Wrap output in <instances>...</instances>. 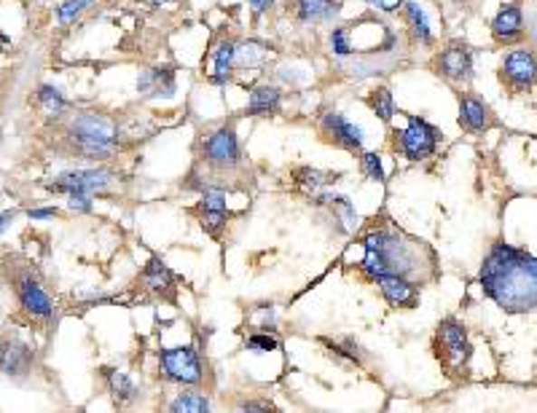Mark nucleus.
Listing matches in <instances>:
<instances>
[{
  "mask_svg": "<svg viewBox=\"0 0 537 413\" xmlns=\"http://www.w3.org/2000/svg\"><path fill=\"white\" fill-rule=\"evenodd\" d=\"M481 290L508 314L537 312V258L505 239L494 242L481 266Z\"/></svg>",
  "mask_w": 537,
  "mask_h": 413,
  "instance_id": "obj_1",
  "label": "nucleus"
},
{
  "mask_svg": "<svg viewBox=\"0 0 537 413\" xmlns=\"http://www.w3.org/2000/svg\"><path fill=\"white\" fill-rule=\"evenodd\" d=\"M366 277L377 279L382 274H400L406 279H419L427 271V252L419 242L403 237L400 231L379 229L363 239Z\"/></svg>",
  "mask_w": 537,
  "mask_h": 413,
  "instance_id": "obj_2",
  "label": "nucleus"
},
{
  "mask_svg": "<svg viewBox=\"0 0 537 413\" xmlns=\"http://www.w3.org/2000/svg\"><path fill=\"white\" fill-rule=\"evenodd\" d=\"M73 151L86 159H110L119 148V127L110 116L97 110L76 113L65 129Z\"/></svg>",
  "mask_w": 537,
  "mask_h": 413,
  "instance_id": "obj_3",
  "label": "nucleus"
},
{
  "mask_svg": "<svg viewBox=\"0 0 537 413\" xmlns=\"http://www.w3.org/2000/svg\"><path fill=\"white\" fill-rule=\"evenodd\" d=\"M398 137H400L398 148L408 162H425L436 154L438 140H441V129L433 127L430 121H425L422 116H408V124Z\"/></svg>",
  "mask_w": 537,
  "mask_h": 413,
  "instance_id": "obj_4",
  "label": "nucleus"
},
{
  "mask_svg": "<svg viewBox=\"0 0 537 413\" xmlns=\"http://www.w3.org/2000/svg\"><path fill=\"white\" fill-rule=\"evenodd\" d=\"M113 180V172L105 166H89V169H68L60 172L54 177V183H49V191L54 193H65L68 196H94L100 191H105Z\"/></svg>",
  "mask_w": 537,
  "mask_h": 413,
  "instance_id": "obj_5",
  "label": "nucleus"
},
{
  "mask_svg": "<svg viewBox=\"0 0 537 413\" xmlns=\"http://www.w3.org/2000/svg\"><path fill=\"white\" fill-rule=\"evenodd\" d=\"M500 83L513 94H527L537 83V54L527 46L508 52L500 62Z\"/></svg>",
  "mask_w": 537,
  "mask_h": 413,
  "instance_id": "obj_6",
  "label": "nucleus"
},
{
  "mask_svg": "<svg viewBox=\"0 0 537 413\" xmlns=\"http://www.w3.org/2000/svg\"><path fill=\"white\" fill-rule=\"evenodd\" d=\"M158 368H161L164 379L172 381V384L194 387V384L202 381V365H199V357H197L194 346L161 349L158 352Z\"/></svg>",
  "mask_w": 537,
  "mask_h": 413,
  "instance_id": "obj_7",
  "label": "nucleus"
},
{
  "mask_svg": "<svg viewBox=\"0 0 537 413\" xmlns=\"http://www.w3.org/2000/svg\"><path fill=\"white\" fill-rule=\"evenodd\" d=\"M438 354L457 373L467 368V362L473 357V346L467 341V331L455 317H449V320H444L438 325Z\"/></svg>",
  "mask_w": 537,
  "mask_h": 413,
  "instance_id": "obj_8",
  "label": "nucleus"
},
{
  "mask_svg": "<svg viewBox=\"0 0 537 413\" xmlns=\"http://www.w3.org/2000/svg\"><path fill=\"white\" fill-rule=\"evenodd\" d=\"M320 132L328 143H333L336 148H344V151H363V127H358L355 121H350L344 113L339 110H325L322 118H320Z\"/></svg>",
  "mask_w": 537,
  "mask_h": 413,
  "instance_id": "obj_9",
  "label": "nucleus"
},
{
  "mask_svg": "<svg viewBox=\"0 0 537 413\" xmlns=\"http://www.w3.org/2000/svg\"><path fill=\"white\" fill-rule=\"evenodd\" d=\"M202 148H205V162L210 166H216V169H221V172L224 169H234V166L239 164V140H236V132H234L231 124H224V127L213 129L205 137Z\"/></svg>",
  "mask_w": 537,
  "mask_h": 413,
  "instance_id": "obj_10",
  "label": "nucleus"
},
{
  "mask_svg": "<svg viewBox=\"0 0 537 413\" xmlns=\"http://www.w3.org/2000/svg\"><path fill=\"white\" fill-rule=\"evenodd\" d=\"M16 298H19V306L35 317V320H52L54 317V304L49 298V293L43 290V285L38 282V277L33 271H24L16 277Z\"/></svg>",
  "mask_w": 537,
  "mask_h": 413,
  "instance_id": "obj_11",
  "label": "nucleus"
},
{
  "mask_svg": "<svg viewBox=\"0 0 537 413\" xmlns=\"http://www.w3.org/2000/svg\"><path fill=\"white\" fill-rule=\"evenodd\" d=\"M436 73L449 83L473 81V49L462 41H452L436 60Z\"/></svg>",
  "mask_w": 537,
  "mask_h": 413,
  "instance_id": "obj_12",
  "label": "nucleus"
},
{
  "mask_svg": "<svg viewBox=\"0 0 537 413\" xmlns=\"http://www.w3.org/2000/svg\"><path fill=\"white\" fill-rule=\"evenodd\" d=\"M33 362H35V354H33V349L24 341L5 338L0 343V376L14 379V381H22V379L30 376Z\"/></svg>",
  "mask_w": 537,
  "mask_h": 413,
  "instance_id": "obj_13",
  "label": "nucleus"
},
{
  "mask_svg": "<svg viewBox=\"0 0 537 413\" xmlns=\"http://www.w3.org/2000/svg\"><path fill=\"white\" fill-rule=\"evenodd\" d=\"M492 38L500 46H513L524 38V8L519 0L505 3L492 19Z\"/></svg>",
  "mask_w": 537,
  "mask_h": 413,
  "instance_id": "obj_14",
  "label": "nucleus"
},
{
  "mask_svg": "<svg viewBox=\"0 0 537 413\" xmlns=\"http://www.w3.org/2000/svg\"><path fill=\"white\" fill-rule=\"evenodd\" d=\"M403 14V22H406V33L411 38L414 46H433L436 43V30H433V22H430V14L425 8L422 0H406V5L400 8Z\"/></svg>",
  "mask_w": 537,
  "mask_h": 413,
  "instance_id": "obj_15",
  "label": "nucleus"
},
{
  "mask_svg": "<svg viewBox=\"0 0 537 413\" xmlns=\"http://www.w3.org/2000/svg\"><path fill=\"white\" fill-rule=\"evenodd\" d=\"M460 127L470 135H484L492 127H497V118L484 99L465 91V94H460Z\"/></svg>",
  "mask_w": 537,
  "mask_h": 413,
  "instance_id": "obj_16",
  "label": "nucleus"
},
{
  "mask_svg": "<svg viewBox=\"0 0 537 413\" xmlns=\"http://www.w3.org/2000/svg\"><path fill=\"white\" fill-rule=\"evenodd\" d=\"M177 91V81H175V70L172 68H146L138 76V94L146 99H169Z\"/></svg>",
  "mask_w": 537,
  "mask_h": 413,
  "instance_id": "obj_17",
  "label": "nucleus"
},
{
  "mask_svg": "<svg viewBox=\"0 0 537 413\" xmlns=\"http://www.w3.org/2000/svg\"><path fill=\"white\" fill-rule=\"evenodd\" d=\"M291 8H293L296 22L307 27H320V24H331L339 19L341 0H293Z\"/></svg>",
  "mask_w": 537,
  "mask_h": 413,
  "instance_id": "obj_18",
  "label": "nucleus"
},
{
  "mask_svg": "<svg viewBox=\"0 0 537 413\" xmlns=\"http://www.w3.org/2000/svg\"><path fill=\"white\" fill-rule=\"evenodd\" d=\"M236 41L231 38H221L213 52H210V76L207 81L213 86H229L234 81V70H236Z\"/></svg>",
  "mask_w": 537,
  "mask_h": 413,
  "instance_id": "obj_19",
  "label": "nucleus"
},
{
  "mask_svg": "<svg viewBox=\"0 0 537 413\" xmlns=\"http://www.w3.org/2000/svg\"><path fill=\"white\" fill-rule=\"evenodd\" d=\"M283 110V89L274 83H258L250 89L247 105H245V116L250 118H261V116H274Z\"/></svg>",
  "mask_w": 537,
  "mask_h": 413,
  "instance_id": "obj_20",
  "label": "nucleus"
},
{
  "mask_svg": "<svg viewBox=\"0 0 537 413\" xmlns=\"http://www.w3.org/2000/svg\"><path fill=\"white\" fill-rule=\"evenodd\" d=\"M226 218H229L226 193L221 188H205L202 191V229H207L210 234H218L226 226Z\"/></svg>",
  "mask_w": 537,
  "mask_h": 413,
  "instance_id": "obj_21",
  "label": "nucleus"
},
{
  "mask_svg": "<svg viewBox=\"0 0 537 413\" xmlns=\"http://www.w3.org/2000/svg\"><path fill=\"white\" fill-rule=\"evenodd\" d=\"M374 282L379 285L387 304H392V306H414L417 304V287L411 279H406L400 274H382Z\"/></svg>",
  "mask_w": 537,
  "mask_h": 413,
  "instance_id": "obj_22",
  "label": "nucleus"
},
{
  "mask_svg": "<svg viewBox=\"0 0 537 413\" xmlns=\"http://www.w3.org/2000/svg\"><path fill=\"white\" fill-rule=\"evenodd\" d=\"M269 60V46L255 41V38H247V41H236V70H258L264 68Z\"/></svg>",
  "mask_w": 537,
  "mask_h": 413,
  "instance_id": "obj_23",
  "label": "nucleus"
},
{
  "mask_svg": "<svg viewBox=\"0 0 537 413\" xmlns=\"http://www.w3.org/2000/svg\"><path fill=\"white\" fill-rule=\"evenodd\" d=\"M143 285L156 293V296H169L172 293V287H175V277H172V271H169V266L161 260V258H151L149 260V266L143 268Z\"/></svg>",
  "mask_w": 537,
  "mask_h": 413,
  "instance_id": "obj_24",
  "label": "nucleus"
},
{
  "mask_svg": "<svg viewBox=\"0 0 537 413\" xmlns=\"http://www.w3.org/2000/svg\"><path fill=\"white\" fill-rule=\"evenodd\" d=\"M105 384H108V392L113 395V400L119 406H127V403H135L138 400V387L135 381L129 379V373L124 371H105Z\"/></svg>",
  "mask_w": 537,
  "mask_h": 413,
  "instance_id": "obj_25",
  "label": "nucleus"
},
{
  "mask_svg": "<svg viewBox=\"0 0 537 413\" xmlns=\"http://www.w3.org/2000/svg\"><path fill=\"white\" fill-rule=\"evenodd\" d=\"M35 99H38V105L43 108V113L49 118H62L71 110V102L65 99V94L57 86H52V83H41Z\"/></svg>",
  "mask_w": 537,
  "mask_h": 413,
  "instance_id": "obj_26",
  "label": "nucleus"
},
{
  "mask_svg": "<svg viewBox=\"0 0 537 413\" xmlns=\"http://www.w3.org/2000/svg\"><path fill=\"white\" fill-rule=\"evenodd\" d=\"M314 199H317L320 204L331 207V210L341 218V223H344V229H347V231H352V229L358 226V212H355V207H352V202H350L347 196H339V193H328V191H322V193H317Z\"/></svg>",
  "mask_w": 537,
  "mask_h": 413,
  "instance_id": "obj_27",
  "label": "nucleus"
},
{
  "mask_svg": "<svg viewBox=\"0 0 537 413\" xmlns=\"http://www.w3.org/2000/svg\"><path fill=\"white\" fill-rule=\"evenodd\" d=\"M328 49L333 54V60L339 62H347L355 57V46H352V30L347 24H336L331 33H328Z\"/></svg>",
  "mask_w": 537,
  "mask_h": 413,
  "instance_id": "obj_28",
  "label": "nucleus"
},
{
  "mask_svg": "<svg viewBox=\"0 0 537 413\" xmlns=\"http://www.w3.org/2000/svg\"><path fill=\"white\" fill-rule=\"evenodd\" d=\"M94 3H97V0H62V3L54 8L57 24H60V27H73L78 19H81Z\"/></svg>",
  "mask_w": 537,
  "mask_h": 413,
  "instance_id": "obj_29",
  "label": "nucleus"
},
{
  "mask_svg": "<svg viewBox=\"0 0 537 413\" xmlns=\"http://www.w3.org/2000/svg\"><path fill=\"white\" fill-rule=\"evenodd\" d=\"M369 108L377 113V118L379 121H392V116H395V97H392V91L387 89V86H379V89H374L371 94H369Z\"/></svg>",
  "mask_w": 537,
  "mask_h": 413,
  "instance_id": "obj_30",
  "label": "nucleus"
},
{
  "mask_svg": "<svg viewBox=\"0 0 537 413\" xmlns=\"http://www.w3.org/2000/svg\"><path fill=\"white\" fill-rule=\"evenodd\" d=\"M172 413H205L210 411V400L202 392H183L169 403Z\"/></svg>",
  "mask_w": 537,
  "mask_h": 413,
  "instance_id": "obj_31",
  "label": "nucleus"
},
{
  "mask_svg": "<svg viewBox=\"0 0 537 413\" xmlns=\"http://www.w3.org/2000/svg\"><path fill=\"white\" fill-rule=\"evenodd\" d=\"M296 177H299V183L307 188L312 196L322 193V191L336 180V174H328V172H320V169H302Z\"/></svg>",
  "mask_w": 537,
  "mask_h": 413,
  "instance_id": "obj_32",
  "label": "nucleus"
},
{
  "mask_svg": "<svg viewBox=\"0 0 537 413\" xmlns=\"http://www.w3.org/2000/svg\"><path fill=\"white\" fill-rule=\"evenodd\" d=\"M363 174L374 183H384V166L379 154H363Z\"/></svg>",
  "mask_w": 537,
  "mask_h": 413,
  "instance_id": "obj_33",
  "label": "nucleus"
},
{
  "mask_svg": "<svg viewBox=\"0 0 537 413\" xmlns=\"http://www.w3.org/2000/svg\"><path fill=\"white\" fill-rule=\"evenodd\" d=\"M277 346H280V341L274 335H269V333H253L247 338V349L250 352H274Z\"/></svg>",
  "mask_w": 537,
  "mask_h": 413,
  "instance_id": "obj_34",
  "label": "nucleus"
},
{
  "mask_svg": "<svg viewBox=\"0 0 537 413\" xmlns=\"http://www.w3.org/2000/svg\"><path fill=\"white\" fill-rule=\"evenodd\" d=\"M371 11H377V14H384V16H392V14H398L403 5H406V0H363Z\"/></svg>",
  "mask_w": 537,
  "mask_h": 413,
  "instance_id": "obj_35",
  "label": "nucleus"
},
{
  "mask_svg": "<svg viewBox=\"0 0 537 413\" xmlns=\"http://www.w3.org/2000/svg\"><path fill=\"white\" fill-rule=\"evenodd\" d=\"M57 207H33V210H27V218L30 221H35V223H41V221H52V218H57Z\"/></svg>",
  "mask_w": 537,
  "mask_h": 413,
  "instance_id": "obj_36",
  "label": "nucleus"
},
{
  "mask_svg": "<svg viewBox=\"0 0 537 413\" xmlns=\"http://www.w3.org/2000/svg\"><path fill=\"white\" fill-rule=\"evenodd\" d=\"M274 3H277V0H247V8H250V14H253L255 19H261V16H266V14L274 8Z\"/></svg>",
  "mask_w": 537,
  "mask_h": 413,
  "instance_id": "obj_37",
  "label": "nucleus"
},
{
  "mask_svg": "<svg viewBox=\"0 0 537 413\" xmlns=\"http://www.w3.org/2000/svg\"><path fill=\"white\" fill-rule=\"evenodd\" d=\"M16 221V212L14 210H8V212H3L0 215V234H5L8 229H11V223Z\"/></svg>",
  "mask_w": 537,
  "mask_h": 413,
  "instance_id": "obj_38",
  "label": "nucleus"
},
{
  "mask_svg": "<svg viewBox=\"0 0 537 413\" xmlns=\"http://www.w3.org/2000/svg\"><path fill=\"white\" fill-rule=\"evenodd\" d=\"M269 408H272V403H255V400L239 406V411H269Z\"/></svg>",
  "mask_w": 537,
  "mask_h": 413,
  "instance_id": "obj_39",
  "label": "nucleus"
},
{
  "mask_svg": "<svg viewBox=\"0 0 537 413\" xmlns=\"http://www.w3.org/2000/svg\"><path fill=\"white\" fill-rule=\"evenodd\" d=\"M167 3H172V0H146V5H151V8H158V5H167Z\"/></svg>",
  "mask_w": 537,
  "mask_h": 413,
  "instance_id": "obj_40",
  "label": "nucleus"
},
{
  "mask_svg": "<svg viewBox=\"0 0 537 413\" xmlns=\"http://www.w3.org/2000/svg\"><path fill=\"white\" fill-rule=\"evenodd\" d=\"M452 3H455L457 8H465V5H467V0H452Z\"/></svg>",
  "mask_w": 537,
  "mask_h": 413,
  "instance_id": "obj_41",
  "label": "nucleus"
}]
</instances>
